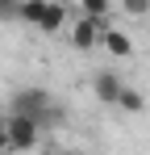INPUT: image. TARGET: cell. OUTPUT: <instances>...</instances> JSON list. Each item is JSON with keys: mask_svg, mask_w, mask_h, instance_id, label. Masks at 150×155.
Returning a JSON list of instances; mask_svg holds the SVG:
<instances>
[{"mask_svg": "<svg viewBox=\"0 0 150 155\" xmlns=\"http://www.w3.org/2000/svg\"><path fill=\"white\" fill-rule=\"evenodd\" d=\"M8 151V143H4V113H0V155Z\"/></svg>", "mask_w": 150, "mask_h": 155, "instance_id": "cell-12", "label": "cell"}, {"mask_svg": "<svg viewBox=\"0 0 150 155\" xmlns=\"http://www.w3.org/2000/svg\"><path fill=\"white\" fill-rule=\"evenodd\" d=\"M100 46L113 54V59H129V54H133L129 34H125V29H113V25H104V34H100Z\"/></svg>", "mask_w": 150, "mask_h": 155, "instance_id": "cell-4", "label": "cell"}, {"mask_svg": "<svg viewBox=\"0 0 150 155\" xmlns=\"http://www.w3.org/2000/svg\"><path fill=\"white\" fill-rule=\"evenodd\" d=\"M13 113L17 117H33L42 130L63 122V113L54 109V97H50L46 88H17L13 92Z\"/></svg>", "mask_w": 150, "mask_h": 155, "instance_id": "cell-1", "label": "cell"}, {"mask_svg": "<svg viewBox=\"0 0 150 155\" xmlns=\"http://www.w3.org/2000/svg\"><path fill=\"white\" fill-rule=\"evenodd\" d=\"M42 34H58V29H67V8L58 4V0H46V8H42V17H38V25Z\"/></svg>", "mask_w": 150, "mask_h": 155, "instance_id": "cell-6", "label": "cell"}, {"mask_svg": "<svg viewBox=\"0 0 150 155\" xmlns=\"http://www.w3.org/2000/svg\"><path fill=\"white\" fill-rule=\"evenodd\" d=\"M121 80H117V71H96V80H92V92H96L104 105H117V97H121Z\"/></svg>", "mask_w": 150, "mask_h": 155, "instance_id": "cell-5", "label": "cell"}, {"mask_svg": "<svg viewBox=\"0 0 150 155\" xmlns=\"http://www.w3.org/2000/svg\"><path fill=\"white\" fill-rule=\"evenodd\" d=\"M117 105H121L125 113H142V105H146V101H142V92H138V88H129V84H125L121 97H117Z\"/></svg>", "mask_w": 150, "mask_h": 155, "instance_id": "cell-8", "label": "cell"}, {"mask_svg": "<svg viewBox=\"0 0 150 155\" xmlns=\"http://www.w3.org/2000/svg\"><path fill=\"white\" fill-rule=\"evenodd\" d=\"M79 8H83V17L108 21V8H113V0H79Z\"/></svg>", "mask_w": 150, "mask_h": 155, "instance_id": "cell-9", "label": "cell"}, {"mask_svg": "<svg viewBox=\"0 0 150 155\" xmlns=\"http://www.w3.org/2000/svg\"><path fill=\"white\" fill-rule=\"evenodd\" d=\"M38 138H42V126L33 117H17V113L4 117V143H8V151H33Z\"/></svg>", "mask_w": 150, "mask_h": 155, "instance_id": "cell-2", "label": "cell"}, {"mask_svg": "<svg viewBox=\"0 0 150 155\" xmlns=\"http://www.w3.org/2000/svg\"><path fill=\"white\" fill-rule=\"evenodd\" d=\"M104 25L108 21H96V17H75L71 21V46L75 51H92V46H100V34H104Z\"/></svg>", "mask_w": 150, "mask_h": 155, "instance_id": "cell-3", "label": "cell"}, {"mask_svg": "<svg viewBox=\"0 0 150 155\" xmlns=\"http://www.w3.org/2000/svg\"><path fill=\"white\" fill-rule=\"evenodd\" d=\"M63 155H83V151H63Z\"/></svg>", "mask_w": 150, "mask_h": 155, "instance_id": "cell-13", "label": "cell"}, {"mask_svg": "<svg viewBox=\"0 0 150 155\" xmlns=\"http://www.w3.org/2000/svg\"><path fill=\"white\" fill-rule=\"evenodd\" d=\"M42 8H46V0H21V8H17V21H25V25H38Z\"/></svg>", "mask_w": 150, "mask_h": 155, "instance_id": "cell-7", "label": "cell"}, {"mask_svg": "<svg viewBox=\"0 0 150 155\" xmlns=\"http://www.w3.org/2000/svg\"><path fill=\"white\" fill-rule=\"evenodd\" d=\"M17 8L21 0H0V21H17Z\"/></svg>", "mask_w": 150, "mask_h": 155, "instance_id": "cell-10", "label": "cell"}, {"mask_svg": "<svg viewBox=\"0 0 150 155\" xmlns=\"http://www.w3.org/2000/svg\"><path fill=\"white\" fill-rule=\"evenodd\" d=\"M125 13H133V17H142V13H150V0H121Z\"/></svg>", "mask_w": 150, "mask_h": 155, "instance_id": "cell-11", "label": "cell"}]
</instances>
